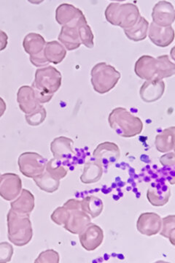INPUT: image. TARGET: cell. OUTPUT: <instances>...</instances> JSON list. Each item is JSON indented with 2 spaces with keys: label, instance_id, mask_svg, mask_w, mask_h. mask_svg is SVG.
<instances>
[{
  "label": "cell",
  "instance_id": "37",
  "mask_svg": "<svg viewBox=\"0 0 175 263\" xmlns=\"http://www.w3.org/2000/svg\"><path fill=\"white\" fill-rule=\"evenodd\" d=\"M161 163L164 166L174 165V154L169 153L163 156L160 159Z\"/></svg>",
  "mask_w": 175,
  "mask_h": 263
},
{
  "label": "cell",
  "instance_id": "40",
  "mask_svg": "<svg viewBox=\"0 0 175 263\" xmlns=\"http://www.w3.org/2000/svg\"><path fill=\"white\" fill-rule=\"evenodd\" d=\"M7 105L5 100L3 98H0V118L3 117L6 111Z\"/></svg>",
  "mask_w": 175,
  "mask_h": 263
},
{
  "label": "cell",
  "instance_id": "36",
  "mask_svg": "<svg viewBox=\"0 0 175 263\" xmlns=\"http://www.w3.org/2000/svg\"><path fill=\"white\" fill-rule=\"evenodd\" d=\"M29 60H30L32 65L37 67H47L49 64L44 56V51L41 53V54L37 55V56L29 57Z\"/></svg>",
  "mask_w": 175,
  "mask_h": 263
},
{
  "label": "cell",
  "instance_id": "19",
  "mask_svg": "<svg viewBox=\"0 0 175 263\" xmlns=\"http://www.w3.org/2000/svg\"><path fill=\"white\" fill-rule=\"evenodd\" d=\"M10 206L14 212L30 215L35 206V198L31 192L24 189L18 198L10 202Z\"/></svg>",
  "mask_w": 175,
  "mask_h": 263
},
{
  "label": "cell",
  "instance_id": "9",
  "mask_svg": "<svg viewBox=\"0 0 175 263\" xmlns=\"http://www.w3.org/2000/svg\"><path fill=\"white\" fill-rule=\"evenodd\" d=\"M79 239L83 248L86 251L96 250L103 242V230L100 226L91 223L80 233Z\"/></svg>",
  "mask_w": 175,
  "mask_h": 263
},
{
  "label": "cell",
  "instance_id": "22",
  "mask_svg": "<svg viewBox=\"0 0 175 263\" xmlns=\"http://www.w3.org/2000/svg\"><path fill=\"white\" fill-rule=\"evenodd\" d=\"M67 50L58 41L46 43L44 48V56L48 63L58 65L65 60Z\"/></svg>",
  "mask_w": 175,
  "mask_h": 263
},
{
  "label": "cell",
  "instance_id": "21",
  "mask_svg": "<svg viewBox=\"0 0 175 263\" xmlns=\"http://www.w3.org/2000/svg\"><path fill=\"white\" fill-rule=\"evenodd\" d=\"M83 13L79 8L74 5L67 4L60 5L55 10V20L61 25H66L70 23L74 19L79 18Z\"/></svg>",
  "mask_w": 175,
  "mask_h": 263
},
{
  "label": "cell",
  "instance_id": "39",
  "mask_svg": "<svg viewBox=\"0 0 175 263\" xmlns=\"http://www.w3.org/2000/svg\"><path fill=\"white\" fill-rule=\"evenodd\" d=\"M8 34L0 29V51H3L8 46Z\"/></svg>",
  "mask_w": 175,
  "mask_h": 263
},
{
  "label": "cell",
  "instance_id": "32",
  "mask_svg": "<svg viewBox=\"0 0 175 263\" xmlns=\"http://www.w3.org/2000/svg\"><path fill=\"white\" fill-rule=\"evenodd\" d=\"M46 171L48 174L60 180L64 179L67 175V170L59 164V160L55 159H51L49 162H47Z\"/></svg>",
  "mask_w": 175,
  "mask_h": 263
},
{
  "label": "cell",
  "instance_id": "4",
  "mask_svg": "<svg viewBox=\"0 0 175 263\" xmlns=\"http://www.w3.org/2000/svg\"><path fill=\"white\" fill-rule=\"evenodd\" d=\"M108 120L110 127L123 138H133L140 135L143 129L141 119L132 115L125 108L113 109Z\"/></svg>",
  "mask_w": 175,
  "mask_h": 263
},
{
  "label": "cell",
  "instance_id": "38",
  "mask_svg": "<svg viewBox=\"0 0 175 263\" xmlns=\"http://www.w3.org/2000/svg\"><path fill=\"white\" fill-rule=\"evenodd\" d=\"M63 206L67 208L69 210H73V209H81V201L74 199H71V200H67V202L64 204Z\"/></svg>",
  "mask_w": 175,
  "mask_h": 263
},
{
  "label": "cell",
  "instance_id": "24",
  "mask_svg": "<svg viewBox=\"0 0 175 263\" xmlns=\"http://www.w3.org/2000/svg\"><path fill=\"white\" fill-rule=\"evenodd\" d=\"M174 127L167 128L155 137V147L162 153L174 148Z\"/></svg>",
  "mask_w": 175,
  "mask_h": 263
},
{
  "label": "cell",
  "instance_id": "1",
  "mask_svg": "<svg viewBox=\"0 0 175 263\" xmlns=\"http://www.w3.org/2000/svg\"><path fill=\"white\" fill-rule=\"evenodd\" d=\"M134 71L137 76L143 80L161 81L174 75L175 65L168 55L157 58L143 55L135 64Z\"/></svg>",
  "mask_w": 175,
  "mask_h": 263
},
{
  "label": "cell",
  "instance_id": "11",
  "mask_svg": "<svg viewBox=\"0 0 175 263\" xmlns=\"http://www.w3.org/2000/svg\"><path fill=\"white\" fill-rule=\"evenodd\" d=\"M162 219L155 213H143L139 216L137 228L140 233L147 236L155 235L162 229Z\"/></svg>",
  "mask_w": 175,
  "mask_h": 263
},
{
  "label": "cell",
  "instance_id": "8",
  "mask_svg": "<svg viewBox=\"0 0 175 263\" xmlns=\"http://www.w3.org/2000/svg\"><path fill=\"white\" fill-rule=\"evenodd\" d=\"M22 190V181L20 176L12 173L0 176V196L7 201L15 200Z\"/></svg>",
  "mask_w": 175,
  "mask_h": 263
},
{
  "label": "cell",
  "instance_id": "30",
  "mask_svg": "<svg viewBox=\"0 0 175 263\" xmlns=\"http://www.w3.org/2000/svg\"><path fill=\"white\" fill-rule=\"evenodd\" d=\"M161 235L168 238L171 245H175V216L169 215L162 219Z\"/></svg>",
  "mask_w": 175,
  "mask_h": 263
},
{
  "label": "cell",
  "instance_id": "41",
  "mask_svg": "<svg viewBox=\"0 0 175 263\" xmlns=\"http://www.w3.org/2000/svg\"><path fill=\"white\" fill-rule=\"evenodd\" d=\"M0 176H1V174H0Z\"/></svg>",
  "mask_w": 175,
  "mask_h": 263
},
{
  "label": "cell",
  "instance_id": "17",
  "mask_svg": "<svg viewBox=\"0 0 175 263\" xmlns=\"http://www.w3.org/2000/svg\"><path fill=\"white\" fill-rule=\"evenodd\" d=\"M74 142L67 137H59L52 141L51 151L55 160L62 161L70 159L74 155L72 146Z\"/></svg>",
  "mask_w": 175,
  "mask_h": 263
},
{
  "label": "cell",
  "instance_id": "14",
  "mask_svg": "<svg viewBox=\"0 0 175 263\" xmlns=\"http://www.w3.org/2000/svg\"><path fill=\"white\" fill-rule=\"evenodd\" d=\"M68 210V217L64 227L72 234H80L88 224H91V217L81 209Z\"/></svg>",
  "mask_w": 175,
  "mask_h": 263
},
{
  "label": "cell",
  "instance_id": "33",
  "mask_svg": "<svg viewBox=\"0 0 175 263\" xmlns=\"http://www.w3.org/2000/svg\"><path fill=\"white\" fill-rule=\"evenodd\" d=\"M35 263H59L60 262V254L53 249H48L39 254L37 259L34 260Z\"/></svg>",
  "mask_w": 175,
  "mask_h": 263
},
{
  "label": "cell",
  "instance_id": "16",
  "mask_svg": "<svg viewBox=\"0 0 175 263\" xmlns=\"http://www.w3.org/2000/svg\"><path fill=\"white\" fill-rule=\"evenodd\" d=\"M149 38L155 46L167 47L174 39V30L172 27H162L152 22L149 27Z\"/></svg>",
  "mask_w": 175,
  "mask_h": 263
},
{
  "label": "cell",
  "instance_id": "12",
  "mask_svg": "<svg viewBox=\"0 0 175 263\" xmlns=\"http://www.w3.org/2000/svg\"><path fill=\"white\" fill-rule=\"evenodd\" d=\"M121 152L119 147L114 143L105 142L96 147L93 152V157L96 162L102 166L114 163L120 158Z\"/></svg>",
  "mask_w": 175,
  "mask_h": 263
},
{
  "label": "cell",
  "instance_id": "28",
  "mask_svg": "<svg viewBox=\"0 0 175 263\" xmlns=\"http://www.w3.org/2000/svg\"><path fill=\"white\" fill-rule=\"evenodd\" d=\"M103 202L101 199L95 196H88L81 201V209L92 218H96L103 211Z\"/></svg>",
  "mask_w": 175,
  "mask_h": 263
},
{
  "label": "cell",
  "instance_id": "18",
  "mask_svg": "<svg viewBox=\"0 0 175 263\" xmlns=\"http://www.w3.org/2000/svg\"><path fill=\"white\" fill-rule=\"evenodd\" d=\"M165 90L163 80L148 81L144 83L140 89V95L145 103H153L162 98Z\"/></svg>",
  "mask_w": 175,
  "mask_h": 263
},
{
  "label": "cell",
  "instance_id": "29",
  "mask_svg": "<svg viewBox=\"0 0 175 263\" xmlns=\"http://www.w3.org/2000/svg\"><path fill=\"white\" fill-rule=\"evenodd\" d=\"M170 195V190H166L164 193H161L157 189L150 188L147 194V197L150 203L154 206H163L169 201Z\"/></svg>",
  "mask_w": 175,
  "mask_h": 263
},
{
  "label": "cell",
  "instance_id": "27",
  "mask_svg": "<svg viewBox=\"0 0 175 263\" xmlns=\"http://www.w3.org/2000/svg\"><path fill=\"white\" fill-rule=\"evenodd\" d=\"M77 31H79L80 40L81 44L84 45L86 47L92 48L94 46V35L92 30L87 23L84 14L81 15L77 20Z\"/></svg>",
  "mask_w": 175,
  "mask_h": 263
},
{
  "label": "cell",
  "instance_id": "31",
  "mask_svg": "<svg viewBox=\"0 0 175 263\" xmlns=\"http://www.w3.org/2000/svg\"><path fill=\"white\" fill-rule=\"evenodd\" d=\"M46 108L41 105L37 110L32 114H27L25 117L28 124L32 127H37L46 120Z\"/></svg>",
  "mask_w": 175,
  "mask_h": 263
},
{
  "label": "cell",
  "instance_id": "2",
  "mask_svg": "<svg viewBox=\"0 0 175 263\" xmlns=\"http://www.w3.org/2000/svg\"><path fill=\"white\" fill-rule=\"evenodd\" d=\"M62 79L60 71L52 66L42 67L36 71L32 87L40 103L51 101L54 93L60 89Z\"/></svg>",
  "mask_w": 175,
  "mask_h": 263
},
{
  "label": "cell",
  "instance_id": "34",
  "mask_svg": "<svg viewBox=\"0 0 175 263\" xmlns=\"http://www.w3.org/2000/svg\"><path fill=\"white\" fill-rule=\"evenodd\" d=\"M69 210L65 206L59 207L51 214V220L54 221L58 226H65L67 217H68Z\"/></svg>",
  "mask_w": 175,
  "mask_h": 263
},
{
  "label": "cell",
  "instance_id": "13",
  "mask_svg": "<svg viewBox=\"0 0 175 263\" xmlns=\"http://www.w3.org/2000/svg\"><path fill=\"white\" fill-rule=\"evenodd\" d=\"M79 18L74 19L70 23L64 25L59 35V41L62 43L64 47L69 51H74L81 46L79 31H77Z\"/></svg>",
  "mask_w": 175,
  "mask_h": 263
},
{
  "label": "cell",
  "instance_id": "23",
  "mask_svg": "<svg viewBox=\"0 0 175 263\" xmlns=\"http://www.w3.org/2000/svg\"><path fill=\"white\" fill-rule=\"evenodd\" d=\"M103 174V166L96 161L87 162L85 165L81 181L85 184L96 183L101 179Z\"/></svg>",
  "mask_w": 175,
  "mask_h": 263
},
{
  "label": "cell",
  "instance_id": "26",
  "mask_svg": "<svg viewBox=\"0 0 175 263\" xmlns=\"http://www.w3.org/2000/svg\"><path fill=\"white\" fill-rule=\"evenodd\" d=\"M149 28V23L144 17L140 16L138 23L131 28L124 29L125 34L129 39L138 42L143 41L147 37Z\"/></svg>",
  "mask_w": 175,
  "mask_h": 263
},
{
  "label": "cell",
  "instance_id": "7",
  "mask_svg": "<svg viewBox=\"0 0 175 263\" xmlns=\"http://www.w3.org/2000/svg\"><path fill=\"white\" fill-rule=\"evenodd\" d=\"M18 163L21 173L26 177L33 179L44 173L47 161L35 152H24L18 157Z\"/></svg>",
  "mask_w": 175,
  "mask_h": 263
},
{
  "label": "cell",
  "instance_id": "15",
  "mask_svg": "<svg viewBox=\"0 0 175 263\" xmlns=\"http://www.w3.org/2000/svg\"><path fill=\"white\" fill-rule=\"evenodd\" d=\"M17 102L19 108L26 115L32 114L41 105L38 101L34 89L32 86H23L18 89L17 93Z\"/></svg>",
  "mask_w": 175,
  "mask_h": 263
},
{
  "label": "cell",
  "instance_id": "5",
  "mask_svg": "<svg viewBox=\"0 0 175 263\" xmlns=\"http://www.w3.org/2000/svg\"><path fill=\"white\" fill-rule=\"evenodd\" d=\"M105 15L109 23L124 29L134 27L141 16L138 6L133 3H110Z\"/></svg>",
  "mask_w": 175,
  "mask_h": 263
},
{
  "label": "cell",
  "instance_id": "25",
  "mask_svg": "<svg viewBox=\"0 0 175 263\" xmlns=\"http://www.w3.org/2000/svg\"><path fill=\"white\" fill-rule=\"evenodd\" d=\"M33 180L38 187L46 193H55L60 188V180L51 176L46 171L39 176L33 178Z\"/></svg>",
  "mask_w": 175,
  "mask_h": 263
},
{
  "label": "cell",
  "instance_id": "10",
  "mask_svg": "<svg viewBox=\"0 0 175 263\" xmlns=\"http://www.w3.org/2000/svg\"><path fill=\"white\" fill-rule=\"evenodd\" d=\"M152 22L159 27H171L175 19L174 6L169 2H159L152 9Z\"/></svg>",
  "mask_w": 175,
  "mask_h": 263
},
{
  "label": "cell",
  "instance_id": "20",
  "mask_svg": "<svg viewBox=\"0 0 175 263\" xmlns=\"http://www.w3.org/2000/svg\"><path fill=\"white\" fill-rule=\"evenodd\" d=\"M46 44L44 37L34 32L28 34L23 41L24 50L30 57L37 56L43 53Z\"/></svg>",
  "mask_w": 175,
  "mask_h": 263
},
{
  "label": "cell",
  "instance_id": "3",
  "mask_svg": "<svg viewBox=\"0 0 175 263\" xmlns=\"http://www.w3.org/2000/svg\"><path fill=\"white\" fill-rule=\"evenodd\" d=\"M8 239L16 247L27 245L32 240L33 230L29 214H20L10 209L7 216Z\"/></svg>",
  "mask_w": 175,
  "mask_h": 263
},
{
  "label": "cell",
  "instance_id": "35",
  "mask_svg": "<svg viewBox=\"0 0 175 263\" xmlns=\"http://www.w3.org/2000/svg\"><path fill=\"white\" fill-rule=\"evenodd\" d=\"M13 255V247L9 243H0V263L10 262Z\"/></svg>",
  "mask_w": 175,
  "mask_h": 263
},
{
  "label": "cell",
  "instance_id": "6",
  "mask_svg": "<svg viewBox=\"0 0 175 263\" xmlns=\"http://www.w3.org/2000/svg\"><path fill=\"white\" fill-rule=\"evenodd\" d=\"M91 75L93 89L100 94H105L111 91L121 77L120 72L106 62L96 64L91 70Z\"/></svg>",
  "mask_w": 175,
  "mask_h": 263
}]
</instances>
